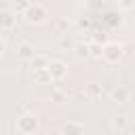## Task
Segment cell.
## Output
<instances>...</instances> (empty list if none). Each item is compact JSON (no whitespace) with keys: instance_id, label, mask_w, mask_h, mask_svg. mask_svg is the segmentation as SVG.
Instances as JSON below:
<instances>
[{"instance_id":"7c38bea8","label":"cell","mask_w":135,"mask_h":135,"mask_svg":"<svg viewBox=\"0 0 135 135\" xmlns=\"http://www.w3.org/2000/svg\"><path fill=\"white\" fill-rule=\"evenodd\" d=\"M105 21L108 23H116V21H120V13H105Z\"/></svg>"},{"instance_id":"9c48e42d","label":"cell","mask_w":135,"mask_h":135,"mask_svg":"<svg viewBox=\"0 0 135 135\" xmlns=\"http://www.w3.org/2000/svg\"><path fill=\"white\" fill-rule=\"evenodd\" d=\"M53 78H51V74H49V70H36L34 72V82L36 84H49Z\"/></svg>"},{"instance_id":"4fadbf2b","label":"cell","mask_w":135,"mask_h":135,"mask_svg":"<svg viewBox=\"0 0 135 135\" xmlns=\"http://www.w3.org/2000/svg\"><path fill=\"white\" fill-rule=\"evenodd\" d=\"M30 4H32L30 0H19V2H17V11H21V13H25Z\"/></svg>"},{"instance_id":"e0dca14e","label":"cell","mask_w":135,"mask_h":135,"mask_svg":"<svg viewBox=\"0 0 135 135\" xmlns=\"http://www.w3.org/2000/svg\"><path fill=\"white\" fill-rule=\"evenodd\" d=\"M118 6H120V8H131V6H133V2H129V0H122V2H118Z\"/></svg>"},{"instance_id":"30bf717a","label":"cell","mask_w":135,"mask_h":135,"mask_svg":"<svg viewBox=\"0 0 135 135\" xmlns=\"http://www.w3.org/2000/svg\"><path fill=\"white\" fill-rule=\"evenodd\" d=\"M89 55H91V57H97V59L103 57V44L91 40V42H89Z\"/></svg>"},{"instance_id":"9a60e30c","label":"cell","mask_w":135,"mask_h":135,"mask_svg":"<svg viewBox=\"0 0 135 135\" xmlns=\"http://www.w3.org/2000/svg\"><path fill=\"white\" fill-rule=\"evenodd\" d=\"M78 55H89V44H78Z\"/></svg>"},{"instance_id":"2e32d148","label":"cell","mask_w":135,"mask_h":135,"mask_svg":"<svg viewBox=\"0 0 135 135\" xmlns=\"http://www.w3.org/2000/svg\"><path fill=\"white\" fill-rule=\"evenodd\" d=\"M124 124H127V116H118L114 120V127H124Z\"/></svg>"},{"instance_id":"277c9868","label":"cell","mask_w":135,"mask_h":135,"mask_svg":"<svg viewBox=\"0 0 135 135\" xmlns=\"http://www.w3.org/2000/svg\"><path fill=\"white\" fill-rule=\"evenodd\" d=\"M46 70H49V74H51L53 80H61V78L68 76V63L63 59H51L49 65H46Z\"/></svg>"},{"instance_id":"3957f363","label":"cell","mask_w":135,"mask_h":135,"mask_svg":"<svg viewBox=\"0 0 135 135\" xmlns=\"http://www.w3.org/2000/svg\"><path fill=\"white\" fill-rule=\"evenodd\" d=\"M120 57H122V44L114 42V40H108L103 44V59L110 61V63H116Z\"/></svg>"},{"instance_id":"ac0fdd59","label":"cell","mask_w":135,"mask_h":135,"mask_svg":"<svg viewBox=\"0 0 135 135\" xmlns=\"http://www.w3.org/2000/svg\"><path fill=\"white\" fill-rule=\"evenodd\" d=\"M2 53H4V40L0 38V55H2Z\"/></svg>"},{"instance_id":"ba28073f","label":"cell","mask_w":135,"mask_h":135,"mask_svg":"<svg viewBox=\"0 0 135 135\" xmlns=\"http://www.w3.org/2000/svg\"><path fill=\"white\" fill-rule=\"evenodd\" d=\"M49 61H51V59H49L46 55H38V53H36V57L32 59V68H34V72H36V70H46Z\"/></svg>"},{"instance_id":"5b68a950","label":"cell","mask_w":135,"mask_h":135,"mask_svg":"<svg viewBox=\"0 0 135 135\" xmlns=\"http://www.w3.org/2000/svg\"><path fill=\"white\" fill-rule=\"evenodd\" d=\"M17 57L21 61H32L36 57V51H34V44L32 42H19L17 44Z\"/></svg>"},{"instance_id":"5bb4252c","label":"cell","mask_w":135,"mask_h":135,"mask_svg":"<svg viewBox=\"0 0 135 135\" xmlns=\"http://www.w3.org/2000/svg\"><path fill=\"white\" fill-rule=\"evenodd\" d=\"M61 46H63V49H74L76 44H74L72 38H63V40H61Z\"/></svg>"},{"instance_id":"52a82bcc","label":"cell","mask_w":135,"mask_h":135,"mask_svg":"<svg viewBox=\"0 0 135 135\" xmlns=\"http://www.w3.org/2000/svg\"><path fill=\"white\" fill-rule=\"evenodd\" d=\"M15 21H17V17H15L13 11H6V8L0 11V30H11V27H15Z\"/></svg>"},{"instance_id":"8992f818","label":"cell","mask_w":135,"mask_h":135,"mask_svg":"<svg viewBox=\"0 0 135 135\" xmlns=\"http://www.w3.org/2000/svg\"><path fill=\"white\" fill-rule=\"evenodd\" d=\"M61 135H84V127L76 120H68L61 127Z\"/></svg>"},{"instance_id":"8fae6325","label":"cell","mask_w":135,"mask_h":135,"mask_svg":"<svg viewBox=\"0 0 135 135\" xmlns=\"http://www.w3.org/2000/svg\"><path fill=\"white\" fill-rule=\"evenodd\" d=\"M112 97H114V101H118V103H124V101L129 99V91H127L124 86H116V89L112 91Z\"/></svg>"},{"instance_id":"6da1fadb","label":"cell","mask_w":135,"mask_h":135,"mask_svg":"<svg viewBox=\"0 0 135 135\" xmlns=\"http://www.w3.org/2000/svg\"><path fill=\"white\" fill-rule=\"evenodd\" d=\"M23 15H25V19H27L30 23H42V21L49 17V11H46L44 4H40V2H32Z\"/></svg>"},{"instance_id":"7a4b0ae2","label":"cell","mask_w":135,"mask_h":135,"mask_svg":"<svg viewBox=\"0 0 135 135\" xmlns=\"http://www.w3.org/2000/svg\"><path fill=\"white\" fill-rule=\"evenodd\" d=\"M17 129L21 133H34L38 129V116L34 112H23L19 118H17Z\"/></svg>"}]
</instances>
